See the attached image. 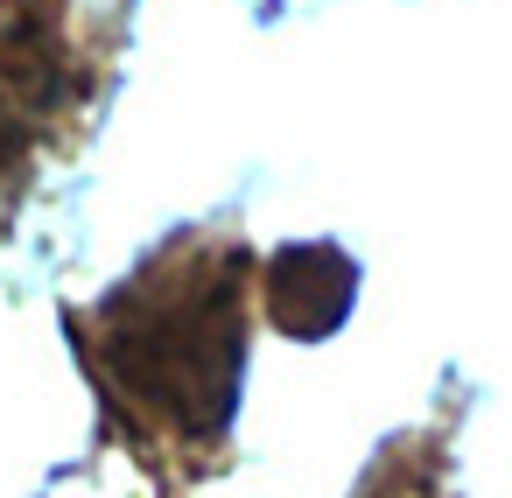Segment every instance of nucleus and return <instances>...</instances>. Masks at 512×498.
Masks as SVG:
<instances>
[{"label":"nucleus","mask_w":512,"mask_h":498,"mask_svg":"<svg viewBox=\"0 0 512 498\" xmlns=\"http://www.w3.org/2000/svg\"><path fill=\"white\" fill-rule=\"evenodd\" d=\"M85 351L134 414L211 435L246 372V246L176 239L99 302Z\"/></svg>","instance_id":"obj_1"},{"label":"nucleus","mask_w":512,"mask_h":498,"mask_svg":"<svg viewBox=\"0 0 512 498\" xmlns=\"http://www.w3.org/2000/svg\"><path fill=\"white\" fill-rule=\"evenodd\" d=\"M71 57L57 0H0V176H22L36 134L64 106Z\"/></svg>","instance_id":"obj_2"}]
</instances>
